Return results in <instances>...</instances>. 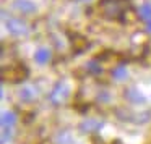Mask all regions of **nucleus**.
Instances as JSON below:
<instances>
[{"label":"nucleus","mask_w":151,"mask_h":144,"mask_svg":"<svg viewBox=\"0 0 151 144\" xmlns=\"http://www.w3.org/2000/svg\"><path fill=\"white\" fill-rule=\"evenodd\" d=\"M99 10L107 20H119L125 13V4L122 0H102L99 4Z\"/></svg>","instance_id":"f257e3e1"},{"label":"nucleus","mask_w":151,"mask_h":144,"mask_svg":"<svg viewBox=\"0 0 151 144\" xmlns=\"http://www.w3.org/2000/svg\"><path fill=\"white\" fill-rule=\"evenodd\" d=\"M68 94H70L68 83L63 81V79H60V81H57L55 84H54L52 91H50V94H49V101L52 102L54 105H59L68 97Z\"/></svg>","instance_id":"f03ea898"},{"label":"nucleus","mask_w":151,"mask_h":144,"mask_svg":"<svg viewBox=\"0 0 151 144\" xmlns=\"http://www.w3.org/2000/svg\"><path fill=\"white\" fill-rule=\"evenodd\" d=\"M5 26H7L8 33L13 34V36H24V34L29 33V28L28 24L24 23L23 20L20 18H15V16H10L5 20Z\"/></svg>","instance_id":"7ed1b4c3"},{"label":"nucleus","mask_w":151,"mask_h":144,"mask_svg":"<svg viewBox=\"0 0 151 144\" xmlns=\"http://www.w3.org/2000/svg\"><path fill=\"white\" fill-rule=\"evenodd\" d=\"M26 73H28V70L24 68L23 65H15V66H10V68L2 70V76H4V79L12 81V83H18V81H21L23 78H26Z\"/></svg>","instance_id":"20e7f679"},{"label":"nucleus","mask_w":151,"mask_h":144,"mask_svg":"<svg viewBox=\"0 0 151 144\" xmlns=\"http://www.w3.org/2000/svg\"><path fill=\"white\" fill-rule=\"evenodd\" d=\"M124 97H125V101H127L128 104H133V105H141V104L146 102L145 94L138 88H135V86H130V88L125 89V91H124Z\"/></svg>","instance_id":"39448f33"},{"label":"nucleus","mask_w":151,"mask_h":144,"mask_svg":"<svg viewBox=\"0 0 151 144\" xmlns=\"http://www.w3.org/2000/svg\"><path fill=\"white\" fill-rule=\"evenodd\" d=\"M102 128V121L98 118H85V120L80 123V131L81 133H94V131L101 130Z\"/></svg>","instance_id":"423d86ee"},{"label":"nucleus","mask_w":151,"mask_h":144,"mask_svg":"<svg viewBox=\"0 0 151 144\" xmlns=\"http://www.w3.org/2000/svg\"><path fill=\"white\" fill-rule=\"evenodd\" d=\"M13 7L17 11L24 13V15H33L34 11H36V4L31 2V0H15Z\"/></svg>","instance_id":"0eeeda50"},{"label":"nucleus","mask_w":151,"mask_h":144,"mask_svg":"<svg viewBox=\"0 0 151 144\" xmlns=\"http://www.w3.org/2000/svg\"><path fill=\"white\" fill-rule=\"evenodd\" d=\"M54 143L55 144H75V136H73L72 131L68 130H60L55 133V136H54Z\"/></svg>","instance_id":"6e6552de"},{"label":"nucleus","mask_w":151,"mask_h":144,"mask_svg":"<svg viewBox=\"0 0 151 144\" xmlns=\"http://www.w3.org/2000/svg\"><path fill=\"white\" fill-rule=\"evenodd\" d=\"M50 57H52V53H50V50L46 49V47H39V49L34 52V60H36V63H39V65H46L50 60Z\"/></svg>","instance_id":"1a4fd4ad"},{"label":"nucleus","mask_w":151,"mask_h":144,"mask_svg":"<svg viewBox=\"0 0 151 144\" xmlns=\"http://www.w3.org/2000/svg\"><path fill=\"white\" fill-rule=\"evenodd\" d=\"M0 125L2 126H12L13 128L15 125H17V113L12 110H5L4 113H2V117H0Z\"/></svg>","instance_id":"9d476101"},{"label":"nucleus","mask_w":151,"mask_h":144,"mask_svg":"<svg viewBox=\"0 0 151 144\" xmlns=\"http://www.w3.org/2000/svg\"><path fill=\"white\" fill-rule=\"evenodd\" d=\"M128 78V70L125 65H117L112 70V79L114 81H125Z\"/></svg>","instance_id":"9b49d317"},{"label":"nucleus","mask_w":151,"mask_h":144,"mask_svg":"<svg viewBox=\"0 0 151 144\" xmlns=\"http://www.w3.org/2000/svg\"><path fill=\"white\" fill-rule=\"evenodd\" d=\"M18 96H20L21 102H31L36 97V91H34V88H31V86H24V88L20 89Z\"/></svg>","instance_id":"f8f14e48"},{"label":"nucleus","mask_w":151,"mask_h":144,"mask_svg":"<svg viewBox=\"0 0 151 144\" xmlns=\"http://www.w3.org/2000/svg\"><path fill=\"white\" fill-rule=\"evenodd\" d=\"M138 16L143 21H151V4H143L138 8Z\"/></svg>","instance_id":"ddd939ff"},{"label":"nucleus","mask_w":151,"mask_h":144,"mask_svg":"<svg viewBox=\"0 0 151 144\" xmlns=\"http://www.w3.org/2000/svg\"><path fill=\"white\" fill-rule=\"evenodd\" d=\"M13 138V128L12 126H2V133H0V141L2 144H8Z\"/></svg>","instance_id":"4468645a"},{"label":"nucleus","mask_w":151,"mask_h":144,"mask_svg":"<svg viewBox=\"0 0 151 144\" xmlns=\"http://www.w3.org/2000/svg\"><path fill=\"white\" fill-rule=\"evenodd\" d=\"M86 68H88V71L89 73H101L102 71V68H101V65H99L98 62H96V60H91V62L88 63V66H86Z\"/></svg>","instance_id":"2eb2a0df"},{"label":"nucleus","mask_w":151,"mask_h":144,"mask_svg":"<svg viewBox=\"0 0 151 144\" xmlns=\"http://www.w3.org/2000/svg\"><path fill=\"white\" fill-rule=\"evenodd\" d=\"M109 99H111V96H109V92H107V91H102V92H99V96H98V101L109 102Z\"/></svg>","instance_id":"dca6fc26"},{"label":"nucleus","mask_w":151,"mask_h":144,"mask_svg":"<svg viewBox=\"0 0 151 144\" xmlns=\"http://www.w3.org/2000/svg\"><path fill=\"white\" fill-rule=\"evenodd\" d=\"M146 29L151 33V21H148V24H146Z\"/></svg>","instance_id":"f3484780"},{"label":"nucleus","mask_w":151,"mask_h":144,"mask_svg":"<svg viewBox=\"0 0 151 144\" xmlns=\"http://www.w3.org/2000/svg\"><path fill=\"white\" fill-rule=\"evenodd\" d=\"M81 2H91V0H81Z\"/></svg>","instance_id":"a211bd4d"}]
</instances>
